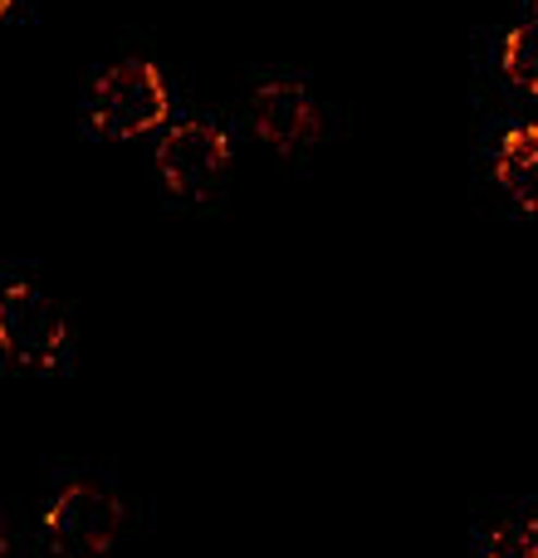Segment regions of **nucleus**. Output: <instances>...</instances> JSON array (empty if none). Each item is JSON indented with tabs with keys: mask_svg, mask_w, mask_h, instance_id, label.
<instances>
[{
	"mask_svg": "<svg viewBox=\"0 0 538 558\" xmlns=\"http://www.w3.org/2000/svg\"><path fill=\"white\" fill-rule=\"evenodd\" d=\"M64 343H69V318L45 289L10 284L0 294V353H5L10 367L49 373L64 357Z\"/></svg>",
	"mask_w": 538,
	"mask_h": 558,
	"instance_id": "nucleus-2",
	"label": "nucleus"
},
{
	"mask_svg": "<svg viewBox=\"0 0 538 558\" xmlns=\"http://www.w3.org/2000/svg\"><path fill=\"white\" fill-rule=\"evenodd\" d=\"M172 113V94L157 64L147 59H123V64L103 69L88 94V118L103 137H143Z\"/></svg>",
	"mask_w": 538,
	"mask_h": 558,
	"instance_id": "nucleus-1",
	"label": "nucleus"
},
{
	"mask_svg": "<svg viewBox=\"0 0 538 558\" xmlns=\"http://www.w3.org/2000/svg\"><path fill=\"white\" fill-rule=\"evenodd\" d=\"M529 10H534V20H538V0H529Z\"/></svg>",
	"mask_w": 538,
	"mask_h": 558,
	"instance_id": "nucleus-10",
	"label": "nucleus"
},
{
	"mask_svg": "<svg viewBox=\"0 0 538 558\" xmlns=\"http://www.w3.org/2000/svg\"><path fill=\"white\" fill-rule=\"evenodd\" d=\"M250 123L274 153H298L323 133V113H318L314 94L298 78H269L250 98Z\"/></svg>",
	"mask_w": 538,
	"mask_h": 558,
	"instance_id": "nucleus-5",
	"label": "nucleus"
},
{
	"mask_svg": "<svg viewBox=\"0 0 538 558\" xmlns=\"http://www.w3.org/2000/svg\"><path fill=\"white\" fill-rule=\"evenodd\" d=\"M118 530H123V505L88 481L69 485L45 514L49 544L64 558H103L113 549Z\"/></svg>",
	"mask_w": 538,
	"mask_h": 558,
	"instance_id": "nucleus-3",
	"label": "nucleus"
},
{
	"mask_svg": "<svg viewBox=\"0 0 538 558\" xmlns=\"http://www.w3.org/2000/svg\"><path fill=\"white\" fill-rule=\"evenodd\" d=\"M494 182L510 192L514 206L538 216V123L510 128L494 147Z\"/></svg>",
	"mask_w": 538,
	"mask_h": 558,
	"instance_id": "nucleus-6",
	"label": "nucleus"
},
{
	"mask_svg": "<svg viewBox=\"0 0 538 558\" xmlns=\"http://www.w3.org/2000/svg\"><path fill=\"white\" fill-rule=\"evenodd\" d=\"M500 64H504V78L524 94H538V20L529 25H514L504 35V49H500Z\"/></svg>",
	"mask_w": 538,
	"mask_h": 558,
	"instance_id": "nucleus-7",
	"label": "nucleus"
},
{
	"mask_svg": "<svg viewBox=\"0 0 538 558\" xmlns=\"http://www.w3.org/2000/svg\"><path fill=\"white\" fill-rule=\"evenodd\" d=\"M485 558H538V520L500 524L485 544Z\"/></svg>",
	"mask_w": 538,
	"mask_h": 558,
	"instance_id": "nucleus-8",
	"label": "nucleus"
},
{
	"mask_svg": "<svg viewBox=\"0 0 538 558\" xmlns=\"http://www.w3.org/2000/svg\"><path fill=\"white\" fill-rule=\"evenodd\" d=\"M10 5H15V0H0V15H10Z\"/></svg>",
	"mask_w": 538,
	"mask_h": 558,
	"instance_id": "nucleus-9",
	"label": "nucleus"
},
{
	"mask_svg": "<svg viewBox=\"0 0 538 558\" xmlns=\"http://www.w3.org/2000/svg\"><path fill=\"white\" fill-rule=\"evenodd\" d=\"M157 172L172 196H211L216 182L231 172V143L216 123H176L172 133L157 143Z\"/></svg>",
	"mask_w": 538,
	"mask_h": 558,
	"instance_id": "nucleus-4",
	"label": "nucleus"
}]
</instances>
